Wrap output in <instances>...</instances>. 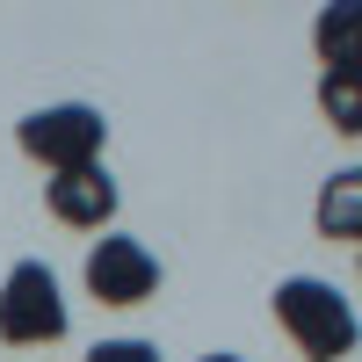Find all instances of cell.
Wrapping results in <instances>:
<instances>
[{"label": "cell", "instance_id": "obj_1", "mask_svg": "<svg viewBox=\"0 0 362 362\" xmlns=\"http://www.w3.org/2000/svg\"><path fill=\"white\" fill-rule=\"evenodd\" d=\"M268 305H276V326L290 334V348L305 355V362H341V355H355V341H362L355 305H348L326 276H283Z\"/></svg>", "mask_w": 362, "mask_h": 362}, {"label": "cell", "instance_id": "obj_2", "mask_svg": "<svg viewBox=\"0 0 362 362\" xmlns=\"http://www.w3.org/2000/svg\"><path fill=\"white\" fill-rule=\"evenodd\" d=\"M15 145L37 167L51 174H73V167H102V145H109V116L95 102H51V109H29L15 124Z\"/></svg>", "mask_w": 362, "mask_h": 362}, {"label": "cell", "instance_id": "obj_3", "mask_svg": "<svg viewBox=\"0 0 362 362\" xmlns=\"http://www.w3.org/2000/svg\"><path fill=\"white\" fill-rule=\"evenodd\" d=\"M0 341L8 348H51L66 341V290L44 261H15L0 283Z\"/></svg>", "mask_w": 362, "mask_h": 362}, {"label": "cell", "instance_id": "obj_4", "mask_svg": "<svg viewBox=\"0 0 362 362\" xmlns=\"http://www.w3.org/2000/svg\"><path fill=\"white\" fill-rule=\"evenodd\" d=\"M87 297L95 305H145V297L160 290V261H153V247L145 239H131V232H109V239H95L87 247Z\"/></svg>", "mask_w": 362, "mask_h": 362}, {"label": "cell", "instance_id": "obj_5", "mask_svg": "<svg viewBox=\"0 0 362 362\" xmlns=\"http://www.w3.org/2000/svg\"><path fill=\"white\" fill-rule=\"evenodd\" d=\"M44 203H51L58 225H73V232H102V225L116 218V174H109V167L51 174V181H44Z\"/></svg>", "mask_w": 362, "mask_h": 362}, {"label": "cell", "instance_id": "obj_6", "mask_svg": "<svg viewBox=\"0 0 362 362\" xmlns=\"http://www.w3.org/2000/svg\"><path fill=\"white\" fill-rule=\"evenodd\" d=\"M312 225H319V239H355L362 247V167H334L319 181Z\"/></svg>", "mask_w": 362, "mask_h": 362}, {"label": "cell", "instance_id": "obj_7", "mask_svg": "<svg viewBox=\"0 0 362 362\" xmlns=\"http://www.w3.org/2000/svg\"><path fill=\"white\" fill-rule=\"evenodd\" d=\"M312 51L319 66H362V0H334V8L312 15Z\"/></svg>", "mask_w": 362, "mask_h": 362}, {"label": "cell", "instance_id": "obj_8", "mask_svg": "<svg viewBox=\"0 0 362 362\" xmlns=\"http://www.w3.org/2000/svg\"><path fill=\"white\" fill-rule=\"evenodd\" d=\"M319 116H326L341 138H362V66L319 73Z\"/></svg>", "mask_w": 362, "mask_h": 362}, {"label": "cell", "instance_id": "obj_9", "mask_svg": "<svg viewBox=\"0 0 362 362\" xmlns=\"http://www.w3.org/2000/svg\"><path fill=\"white\" fill-rule=\"evenodd\" d=\"M87 362H167V355H160L153 341H131V334H124V341H95Z\"/></svg>", "mask_w": 362, "mask_h": 362}, {"label": "cell", "instance_id": "obj_10", "mask_svg": "<svg viewBox=\"0 0 362 362\" xmlns=\"http://www.w3.org/2000/svg\"><path fill=\"white\" fill-rule=\"evenodd\" d=\"M203 362H247V355H203Z\"/></svg>", "mask_w": 362, "mask_h": 362}]
</instances>
